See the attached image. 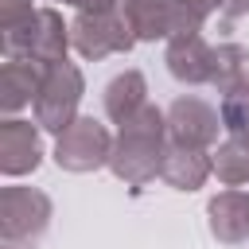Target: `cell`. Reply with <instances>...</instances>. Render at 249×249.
<instances>
[{"label":"cell","instance_id":"obj_1","mask_svg":"<svg viewBox=\"0 0 249 249\" xmlns=\"http://www.w3.org/2000/svg\"><path fill=\"white\" fill-rule=\"evenodd\" d=\"M163 128L167 117L152 105L136 109L124 124H121V144L113 152V171L128 183H144L163 167Z\"/></svg>","mask_w":249,"mask_h":249},{"label":"cell","instance_id":"obj_2","mask_svg":"<svg viewBox=\"0 0 249 249\" xmlns=\"http://www.w3.org/2000/svg\"><path fill=\"white\" fill-rule=\"evenodd\" d=\"M167 132L179 148H206L218 140V113L198 97H179L167 113Z\"/></svg>","mask_w":249,"mask_h":249},{"label":"cell","instance_id":"obj_3","mask_svg":"<svg viewBox=\"0 0 249 249\" xmlns=\"http://www.w3.org/2000/svg\"><path fill=\"white\" fill-rule=\"evenodd\" d=\"M109 156V136L97 121H74L58 140V163L70 171H89Z\"/></svg>","mask_w":249,"mask_h":249},{"label":"cell","instance_id":"obj_4","mask_svg":"<svg viewBox=\"0 0 249 249\" xmlns=\"http://www.w3.org/2000/svg\"><path fill=\"white\" fill-rule=\"evenodd\" d=\"M78 93H82V78L74 66H54L39 89V117L47 128H66L74 105H78Z\"/></svg>","mask_w":249,"mask_h":249},{"label":"cell","instance_id":"obj_5","mask_svg":"<svg viewBox=\"0 0 249 249\" xmlns=\"http://www.w3.org/2000/svg\"><path fill=\"white\" fill-rule=\"evenodd\" d=\"M167 66L179 82H210L214 51L198 39V31H187V35H175V43L167 51Z\"/></svg>","mask_w":249,"mask_h":249},{"label":"cell","instance_id":"obj_6","mask_svg":"<svg viewBox=\"0 0 249 249\" xmlns=\"http://www.w3.org/2000/svg\"><path fill=\"white\" fill-rule=\"evenodd\" d=\"M78 47H82V54H109V51H121V47H128L132 43V35H128V27L121 23V19H113V16H105V12H97V16H82L78 19Z\"/></svg>","mask_w":249,"mask_h":249},{"label":"cell","instance_id":"obj_7","mask_svg":"<svg viewBox=\"0 0 249 249\" xmlns=\"http://www.w3.org/2000/svg\"><path fill=\"white\" fill-rule=\"evenodd\" d=\"M210 230L218 241H245L249 237V202L237 191H226L210 202Z\"/></svg>","mask_w":249,"mask_h":249},{"label":"cell","instance_id":"obj_8","mask_svg":"<svg viewBox=\"0 0 249 249\" xmlns=\"http://www.w3.org/2000/svg\"><path fill=\"white\" fill-rule=\"evenodd\" d=\"M163 179L171 183V187H179V191H195V187H202V179L210 175V163H206V156L198 152V148H167V156H163Z\"/></svg>","mask_w":249,"mask_h":249},{"label":"cell","instance_id":"obj_9","mask_svg":"<svg viewBox=\"0 0 249 249\" xmlns=\"http://www.w3.org/2000/svg\"><path fill=\"white\" fill-rule=\"evenodd\" d=\"M105 109H109V117L121 121V124H124L136 109H144V78H140L136 70L113 78V82H109V93H105Z\"/></svg>","mask_w":249,"mask_h":249},{"label":"cell","instance_id":"obj_10","mask_svg":"<svg viewBox=\"0 0 249 249\" xmlns=\"http://www.w3.org/2000/svg\"><path fill=\"white\" fill-rule=\"evenodd\" d=\"M210 82L222 86V89L245 86V82H249V51H241V47H233V43L218 47V51H214V74H210Z\"/></svg>","mask_w":249,"mask_h":249},{"label":"cell","instance_id":"obj_11","mask_svg":"<svg viewBox=\"0 0 249 249\" xmlns=\"http://www.w3.org/2000/svg\"><path fill=\"white\" fill-rule=\"evenodd\" d=\"M214 167H218V175L226 183H245L249 179V136H237V140L222 144Z\"/></svg>","mask_w":249,"mask_h":249},{"label":"cell","instance_id":"obj_12","mask_svg":"<svg viewBox=\"0 0 249 249\" xmlns=\"http://www.w3.org/2000/svg\"><path fill=\"white\" fill-rule=\"evenodd\" d=\"M222 121H226V128H233V132H249V82H245V86L226 89Z\"/></svg>","mask_w":249,"mask_h":249},{"label":"cell","instance_id":"obj_13","mask_svg":"<svg viewBox=\"0 0 249 249\" xmlns=\"http://www.w3.org/2000/svg\"><path fill=\"white\" fill-rule=\"evenodd\" d=\"M222 12L226 16H241V12H249V0H222Z\"/></svg>","mask_w":249,"mask_h":249},{"label":"cell","instance_id":"obj_14","mask_svg":"<svg viewBox=\"0 0 249 249\" xmlns=\"http://www.w3.org/2000/svg\"><path fill=\"white\" fill-rule=\"evenodd\" d=\"M74 4H89V0H74Z\"/></svg>","mask_w":249,"mask_h":249},{"label":"cell","instance_id":"obj_15","mask_svg":"<svg viewBox=\"0 0 249 249\" xmlns=\"http://www.w3.org/2000/svg\"><path fill=\"white\" fill-rule=\"evenodd\" d=\"M245 202H249V195H245Z\"/></svg>","mask_w":249,"mask_h":249}]
</instances>
